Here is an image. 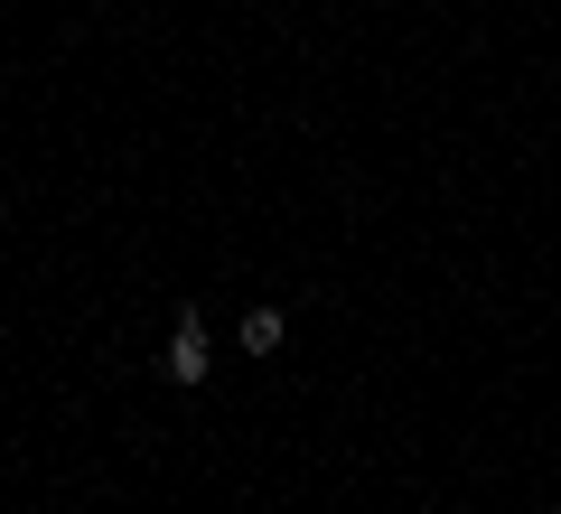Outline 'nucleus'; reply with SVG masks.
<instances>
[{
    "label": "nucleus",
    "mask_w": 561,
    "mask_h": 514,
    "mask_svg": "<svg viewBox=\"0 0 561 514\" xmlns=\"http://www.w3.org/2000/svg\"><path fill=\"white\" fill-rule=\"evenodd\" d=\"M280 346V309H243V356H272Z\"/></svg>",
    "instance_id": "2"
},
{
    "label": "nucleus",
    "mask_w": 561,
    "mask_h": 514,
    "mask_svg": "<svg viewBox=\"0 0 561 514\" xmlns=\"http://www.w3.org/2000/svg\"><path fill=\"white\" fill-rule=\"evenodd\" d=\"M206 365H216V346H206V318L179 309V328H169V384H206Z\"/></svg>",
    "instance_id": "1"
}]
</instances>
